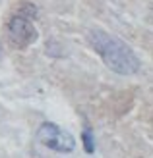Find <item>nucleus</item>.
I'll return each mask as SVG.
<instances>
[{
  "label": "nucleus",
  "instance_id": "nucleus-1",
  "mask_svg": "<svg viewBox=\"0 0 153 158\" xmlns=\"http://www.w3.org/2000/svg\"><path fill=\"white\" fill-rule=\"evenodd\" d=\"M89 44L93 50L101 56V60L107 64L115 73L120 75H132L140 72V60L136 56V52L128 46L124 41H120L118 37L107 33L101 29H93L89 33Z\"/></svg>",
  "mask_w": 153,
  "mask_h": 158
},
{
  "label": "nucleus",
  "instance_id": "nucleus-2",
  "mask_svg": "<svg viewBox=\"0 0 153 158\" xmlns=\"http://www.w3.org/2000/svg\"><path fill=\"white\" fill-rule=\"evenodd\" d=\"M37 139L39 143L45 145L47 148H51L54 152H64L68 154L76 148V139L70 135L68 131H64L62 127H58L56 123L45 122L37 131Z\"/></svg>",
  "mask_w": 153,
  "mask_h": 158
},
{
  "label": "nucleus",
  "instance_id": "nucleus-3",
  "mask_svg": "<svg viewBox=\"0 0 153 158\" xmlns=\"http://www.w3.org/2000/svg\"><path fill=\"white\" fill-rule=\"evenodd\" d=\"M6 35H8L10 44L16 46V48H27L29 44H33L37 41V29L33 25V21L23 12L16 14L14 18L8 21Z\"/></svg>",
  "mask_w": 153,
  "mask_h": 158
},
{
  "label": "nucleus",
  "instance_id": "nucleus-4",
  "mask_svg": "<svg viewBox=\"0 0 153 158\" xmlns=\"http://www.w3.org/2000/svg\"><path fill=\"white\" fill-rule=\"evenodd\" d=\"M82 139H83V148H85V152H93V151H95V141H93V133H91L89 127L83 129Z\"/></svg>",
  "mask_w": 153,
  "mask_h": 158
}]
</instances>
